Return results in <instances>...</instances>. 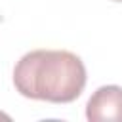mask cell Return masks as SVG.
Listing matches in <instances>:
<instances>
[{
	"mask_svg": "<svg viewBox=\"0 0 122 122\" xmlns=\"http://www.w3.org/2000/svg\"><path fill=\"white\" fill-rule=\"evenodd\" d=\"M90 122H122V88L101 86L86 105Z\"/></svg>",
	"mask_w": 122,
	"mask_h": 122,
	"instance_id": "2",
	"label": "cell"
},
{
	"mask_svg": "<svg viewBox=\"0 0 122 122\" xmlns=\"http://www.w3.org/2000/svg\"><path fill=\"white\" fill-rule=\"evenodd\" d=\"M15 90L29 99L71 103L84 92L86 67L67 50H34L25 53L13 69Z\"/></svg>",
	"mask_w": 122,
	"mask_h": 122,
	"instance_id": "1",
	"label": "cell"
},
{
	"mask_svg": "<svg viewBox=\"0 0 122 122\" xmlns=\"http://www.w3.org/2000/svg\"><path fill=\"white\" fill-rule=\"evenodd\" d=\"M112 2H122V0H112Z\"/></svg>",
	"mask_w": 122,
	"mask_h": 122,
	"instance_id": "3",
	"label": "cell"
}]
</instances>
